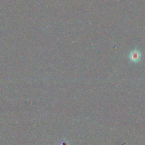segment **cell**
Segmentation results:
<instances>
[{"instance_id": "cell-1", "label": "cell", "mask_w": 145, "mask_h": 145, "mask_svg": "<svg viewBox=\"0 0 145 145\" xmlns=\"http://www.w3.org/2000/svg\"><path fill=\"white\" fill-rule=\"evenodd\" d=\"M132 58H133V61H139L140 58H141V53H140L139 51H134V52L132 53Z\"/></svg>"}]
</instances>
